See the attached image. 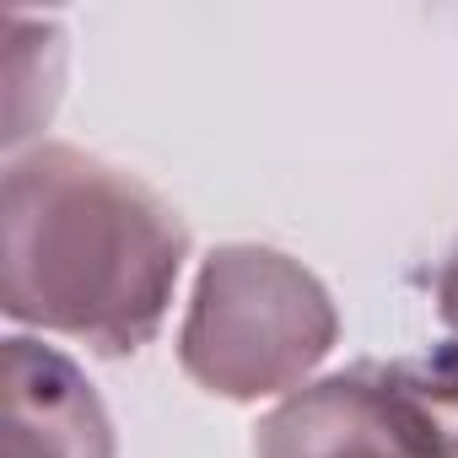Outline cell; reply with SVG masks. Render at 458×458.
<instances>
[{
  "label": "cell",
  "instance_id": "obj_1",
  "mask_svg": "<svg viewBox=\"0 0 458 458\" xmlns=\"http://www.w3.org/2000/svg\"><path fill=\"white\" fill-rule=\"evenodd\" d=\"M183 259L178 210L140 178L76 146H33L6 162L0 308L12 324L135 356L157 340Z\"/></svg>",
  "mask_w": 458,
  "mask_h": 458
},
{
  "label": "cell",
  "instance_id": "obj_2",
  "mask_svg": "<svg viewBox=\"0 0 458 458\" xmlns=\"http://www.w3.org/2000/svg\"><path fill=\"white\" fill-rule=\"evenodd\" d=\"M340 340V313L313 270L265 243H226L199 265L178 361L216 399H276L308 388Z\"/></svg>",
  "mask_w": 458,
  "mask_h": 458
},
{
  "label": "cell",
  "instance_id": "obj_3",
  "mask_svg": "<svg viewBox=\"0 0 458 458\" xmlns=\"http://www.w3.org/2000/svg\"><path fill=\"white\" fill-rule=\"evenodd\" d=\"M254 458H458V345L286 394L259 420Z\"/></svg>",
  "mask_w": 458,
  "mask_h": 458
},
{
  "label": "cell",
  "instance_id": "obj_4",
  "mask_svg": "<svg viewBox=\"0 0 458 458\" xmlns=\"http://www.w3.org/2000/svg\"><path fill=\"white\" fill-rule=\"evenodd\" d=\"M6 458H114V426L81 367L28 335L6 340Z\"/></svg>",
  "mask_w": 458,
  "mask_h": 458
},
{
  "label": "cell",
  "instance_id": "obj_5",
  "mask_svg": "<svg viewBox=\"0 0 458 458\" xmlns=\"http://www.w3.org/2000/svg\"><path fill=\"white\" fill-rule=\"evenodd\" d=\"M60 65H65V38L55 22H33V17L6 22V146L12 157L55 114Z\"/></svg>",
  "mask_w": 458,
  "mask_h": 458
},
{
  "label": "cell",
  "instance_id": "obj_6",
  "mask_svg": "<svg viewBox=\"0 0 458 458\" xmlns=\"http://www.w3.org/2000/svg\"><path fill=\"white\" fill-rule=\"evenodd\" d=\"M431 297H437V318L458 335V243L447 249V259L437 265V281H431Z\"/></svg>",
  "mask_w": 458,
  "mask_h": 458
}]
</instances>
